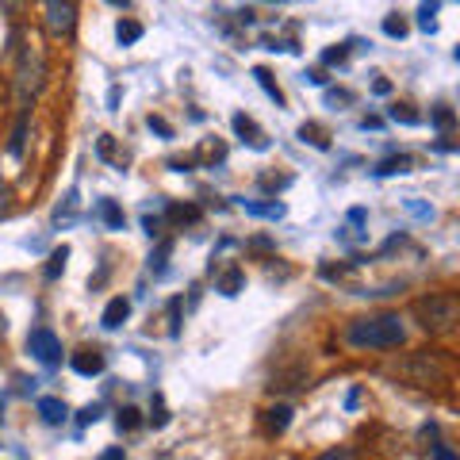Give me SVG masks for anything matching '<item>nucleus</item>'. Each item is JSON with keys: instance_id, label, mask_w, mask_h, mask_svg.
<instances>
[{"instance_id": "1", "label": "nucleus", "mask_w": 460, "mask_h": 460, "mask_svg": "<svg viewBox=\"0 0 460 460\" xmlns=\"http://www.w3.org/2000/svg\"><path fill=\"white\" fill-rule=\"evenodd\" d=\"M402 338H407V330H402V319L392 311L357 319L345 330V341L357 345V349H395V345H402Z\"/></svg>"}, {"instance_id": "2", "label": "nucleus", "mask_w": 460, "mask_h": 460, "mask_svg": "<svg viewBox=\"0 0 460 460\" xmlns=\"http://www.w3.org/2000/svg\"><path fill=\"white\" fill-rule=\"evenodd\" d=\"M42 74H47V62H42V50L35 47V42H27L23 47V54H20V77H16V84H20V100L27 104L39 89H42Z\"/></svg>"}, {"instance_id": "3", "label": "nucleus", "mask_w": 460, "mask_h": 460, "mask_svg": "<svg viewBox=\"0 0 460 460\" xmlns=\"http://www.w3.org/2000/svg\"><path fill=\"white\" fill-rule=\"evenodd\" d=\"M422 314V326L426 330H449L456 323V299L453 296H429V299H419V307H414Z\"/></svg>"}, {"instance_id": "4", "label": "nucleus", "mask_w": 460, "mask_h": 460, "mask_svg": "<svg viewBox=\"0 0 460 460\" xmlns=\"http://www.w3.org/2000/svg\"><path fill=\"white\" fill-rule=\"evenodd\" d=\"M27 349H31L35 361L47 365V368L62 365V341H58V334H54V330H47V326H39V330L27 334Z\"/></svg>"}, {"instance_id": "5", "label": "nucleus", "mask_w": 460, "mask_h": 460, "mask_svg": "<svg viewBox=\"0 0 460 460\" xmlns=\"http://www.w3.org/2000/svg\"><path fill=\"white\" fill-rule=\"evenodd\" d=\"M42 12H47L50 35H74V27H77V4H69V0H47Z\"/></svg>"}, {"instance_id": "6", "label": "nucleus", "mask_w": 460, "mask_h": 460, "mask_svg": "<svg viewBox=\"0 0 460 460\" xmlns=\"http://www.w3.org/2000/svg\"><path fill=\"white\" fill-rule=\"evenodd\" d=\"M74 372L77 376H100V372H104V353L100 349H81V353H74Z\"/></svg>"}, {"instance_id": "7", "label": "nucleus", "mask_w": 460, "mask_h": 460, "mask_svg": "<svg viewBox=\"0 0 460 460\" xmlns=\"http://www.w3.org/2000/svg\"><path fill=\"white\" fill-rule=\"evenodd\" d=\"M234 131H238L242 138H246V142H250V146H253V150H269V138H265L261 131H257V127H253V119H250V115H234Z\"/></svg>"}, {"instance_id": "8", "label": "nucleus", "mask_w": 460, "mask_h": 460, "mask_svg": "<svg viewBox=\"0 0 460 460\" xmlns=\"http://www.w3.org/2000/svg\"><path fill=\"white\" fill-rule=\"evenodd\" d=\"M127 314H131V304H127L123 296H115L111 304L104 307V314H100V323H104L108 330H115V326H123V323H127Z\"/></svg>"}, {"instance_id": "9", "label": "nucleus", "mask_w": 460, "mask_h": 460, "mask_svg": "<svg viewBox=\"0 0 460 460\" xmlns=\"http://www.w3.org/2000/svg\"><path fill=\"white\" fill-rule=\"evenodd\" d=\"M39 414H42V422H50V426H58V422H66V402L62 399H54V395H47V399H39Z\"/></svg>"}, {"instance_id": "10", "label": "nucleus", "mask_w": 460, "mask_h": 460, "mask_svg": "<svg viewBox=\"0 0 460 460\" xmlns=\"http://www.w3.org/2000/svg\"><path fill=\"white\" fill-rule=\"evenodd\" d=\"M96 215H100V219H104V226H111V230H123V208L119 204H115V199H100V204H96Z\"/></svg>"}, {"instance_id": "11", "label": "nucleus", "mask_w": 460, "mask_h": 460, "mask_svg": "<svg viewBox=\"0 0 460 460\" xmlns=\"http://www.w3.org/2000/svg\"><path fill=\"white\" fill-rule=\"evenodd\" d=\"M253 81H257V84H261V89L269 93V100H272V104H277V108H284V93H280V84L272 81V74H269L265 66H257V69H253Z\"/></svg>"}, {"instance_id": "12", "label": "nucleus", "mask_w": 460, "mask_h": 460, "mask_svg": "<svg viewBox=\"0 0 460 460\" xmlns=\"http://www.w3.org/2000/svg\"><path fill=\"white\" fill-rule=\"evenodd\" d=\"M288 422H292V407H272V411H265V426H269V434H284L288 429Z\"/></svg>"}, {"instance_id": "13", "label": "nucleus", "mask_w": 460, "mask_h": 460, "mask_svg": "<svg viewBox=\"0 0 460 460\" xmlns=\"http://www.w3.org/2000/svg\"><path fill=\"white\" fill-rule=\"evenodd\" d=\"M115 39H119L123 47H131V42L142 39V23L138 20H119V23H115Z\"/></svg>"}, {"instance_id": "14", "label": "nucleus", "mask_w": 460, "mask_h": 460, "mask_svg": "<svg viewBox=\"0 0 460 460\" xmlns=\"http://www.w3.org/2000/svg\"><path fill=\"white\" fill-rule=\"evenodd\" d=\"M242 208L250 215H261V219H284V204H253V199H242Z\"/></svg>"}, {"instance_id": "15", "label": "nucleus", "mask_w": 460, "mask_h": 460, "mask_svg": "<svg viewBox=\"0 0 460 460\" xmlns=\"http://www.w3.org/2000/svg\"><path fill=\"white\" fill-rule=\"evenodd\" d=\"M66 257H69V246H58V250L50 253L47 269H42V272H47V280H58V277H62V269H66Z\"/></svg>"}, {"instance_id": "16", "label": "nucleus", "mask_w": 460, "mask_h": 460, "mask_svg": "<svg viewBox=\"0 0 460 460\" xmlns=\"http://www.w3.org/2000/svg\"><path fill=\"white\" fill-rule=\"evenodd\" d=\"M23 138H27V108L20 111V123H16V131H12V142H8V154H12V157L23 154Z\"/></svg>"}, {"instance_id": "17", "label": "nucleus", "mask_w": 460, "mask_h": 460, "mask_svg": "<svg viewBox=\"0 0 460 460\" xmlns=\"http://www.w3.org/2000/svg\"><path fill=\"white\" fill-rule=\"evenodd\" d=\"M407 169H411V157H387L376 172H380V177H387V172H407Z\"/></svg>"}, {"instance_id": "18", "label": "nucleus", "mask_w": 460, "mask_h": 460, "mask_svg": "<svg viewBox=\"0 0 460 460\" xmlns=\"http://www.w3.org/2000/svg\"><path fill=\"white\" fill-rule=\"evenodd\" d=\"M238 288H242V272L230 269L226 277H223V284H219V292H223V296H238Z\"/></svg>"}, {"instance_id": "19", "label": "nucleus", "mask_w": 460, "mask_h": 460, "mask_svg": "<svg viewBox=\"0 0 460 460\" xmlns=\"http://www.w3.org/2000/svg\"><path fill=\"white\" fill-rule=\"evenodd\" d=\"M169 242H162V246H157V253L150 257V269H154V277H162V272H165V257H169Z\"/></svg>"}, {"instance_id": "20", "label": "nucleus", "mask_w": 460, "mask_h": 460, "mask_svg": "<svg viewBox=\"0 0 460 460\" xmlns=\"http://www.w3.org/2000/svg\"><path fill=\"white\" fill-rule=\"evenodd\" d=\"M434 12H438V4H422L419 8V27L422 31H434Z\"/></svg>"}, {"instance_id": "21", "label": "nucleus", "mask_w": 460, "mask_h": 460, "mask_svg": "<svg viewBox=\"0 0 460 460\" xmlns=\"http://www.w3.org/2000/svg\"><path fill=\"white\" fill-rule=\"evenodd\" d=\"M384 35L402 39V35H407V23H402V20H395V16H387V20H384Z\"/></svg>"}, {"instance_id": "22", "label": "nucleus", "mask_w": 460, "mask_h": 460, "mask_svg": "<svg viewBox=\"0 0 460 460\" xmlns=\"http://www.w3.org/2000/svg\"><path fill=\"white\" fill-rule=\"evenodd\" d=\"M314 460H357V453L345 449V445H338V449H326L323 456H314Z\"/></svg>"}, {"instance_id": "23", "label": "nucleus", "mask_w": 460, "mask_h": 460, "mask_svg": "<svg viewBox=\"0 0 460 460\" xmlns=\"http://www.w3.org/2000/svg\"><path fill=\"white\" fill-rule=\"evenodd\" d=\"M115 422H119V429H135V426H138V411H135V407H123Z\"/></svg>"}, {"instance_id": "24", "label": "nucleus", "mask_w": 460, "mask_h": 460, "mask_svg": "<svg viewBox=\"0 0 460 460\" xmlns=\"http://www.w3.org/2000/svg\"><path fill=\"white\" fill-rule=\"evenodd\" d=\"M434 123L441 127V131H449V127L456 123V115H453L449 108H438V111H434Z\"/></svg>"}, {"instance_id": "25", "label": "nucleus", "mask_w": 460, "mask_h": 460, "mask_svg": "<svg viewBox=\"0 0 460 460\" xmlns=\"http://www.w3.org/2000/svg\"><path fill=\"white\" fill-rule=\"evenodd\" d=\"M146 123H150V131H157V135H162V138H172V127H169V123L162 119V115H150V119H146Z\"/></svg>"}, {"instance_id": "26", "label": "nucleus", "mask_w": 460, "mask_h": 460, "mask_svg": "<svg viewBox=\"0 0 460 460\" xmlns=\"http://www.w3.org/2000/svg\"><path fill=\"white\" fill-rule=\"evenodd\" d=\"M392 119H395V123H407V127H414V123H419V115L407 111V108H392Z\"/></svg>"}, {"instance_id": "27", "label": "nucleus", "mask_w": 460, "mask_h": 460, "mask_svg": "<svg viewBox=\"0 0 460 460\" xmlns=\"http://www.w3.org/2000/svg\"><path fill=\"white\" fill-rule=\"evenodd\" d=\"M150 422H154L157 429H162V426L169 422V414H165V407H162V399H154V414H150Z\"/></svg>"}, {"instance_id": "28", "label": "nucleus", "mask_w": 460, "mask_h": 460, "mask_svg": "<svg viewBox=\"0 0 460 460\" xmlns=\"http://www.w3.org/2000/svg\"><path fill=\"white\" fill-rule=\"evenodd\" d=\"M407 208H411L414 215H419V219H429V215H434V211H429L426 204H419V199H407Z\"/></svg>"}, {"instance_id": "29", "label": "nucleus", "mask_w": 460, "mask_h": 460, "mask_svg": "<svg viewBox=\"0 0 460 460\" xmlns=\"http://www.w3.org/2000/svg\"><path fill=\"white\" fill-rule=\"evenodd\" d=\"M8 199H12V192H8L4 177H0V215H8Z\"/></svg>"}, {"instance_id": "30", "label": "nucleus", "mask_w": 460, "mask_h": 460, "mask_svg": "<svg viewBox=\"0 0 460 460\" xmlns=\"http://www.w3.org/2000/svg\"><path fill=\"white\" fill-rule=\"evenodd\" d=\"M434 460H456V453L449 449V445H434Z\"/></svg>"}, {"instance_id": "31", "label": "nucleus", "mask_w": 460, "mask_h": 460, "mask_svg": "<svg viewBox=\"0 0 460 460\" xmlns=\"http://www.w3.org/2000/svg\"><path fill=\"white\" fill-rule=\"evenodd\" d=\"M341 58H345V47H338V50H326V54H323V62H326V66H334V62H341Z\"/></svg>"}, {"instance_id": "32", "label": "nucleus", "mask_w": 460, "mask_h": 460, "mask_svg": "<svg viewBox=\"0 0 460 460\" xmlns=\"http://www.w3.org/2000/svg\"><path fill=\"white\" fill-rule=\"evenodd\" d=\"M100 460H127V453L119 449V445H111V449H104V456H100Z\"/></svg>"}, {"instance_id": "33", "label": "nucleus", "mask_w": 460, "mask_h": 460, "mask_svg": "<svg viewBox=\"0 0 460 460\" xmlns=\"http://www.w3.org/2000/svg\"><path fill=\"white\" fill-rule=\"evenodd\" d=\"M100 419V407H96V402H93V407H84L81 411V422H96Z\"/></svg>"}, {"instance_id": "34", "label": "nucleus", "mask_w": 460, "mask_h": 460, "mask_svg": "<svg viewBox=\"0 0 460 460\" xmlns=\"http://www.w3.org/2000/svg\"><path fill=\"white\" fill-rule=\"evenodd\" d=\"M365 219H368V215H365V208H353V211H349V223H357V226H361Z\"/></svg>"}, {"instance_id": "35", "label": "nucleus", "mask_w": 460, "mask_h": 460, "mask_svg": "<svg viewBox=\"0 0 460 460\" xmlns=\"http://www.w3.org/2000/svg\"><path fill=\"white\" fill-rule=\"evenodd\" d=\"M142 226H146V234L154 238V234H157V226H162V223H157V219H150V215H146V219H142Z\"/></svg>"}, {"instance_id": "36", "label": "nucleus", "mask_w": 460, "mask_h": 460, "mask_svg": "<svg viewBox=\"0 0 460 460\" xmlns=\"http://www.w3.org/2000/svg\"><path fill=\"white\" fill-rule=\"evenodd\" d=\"M372 89H376V96H387V93H392V84H387V81H376Z\"/></svg>"}, {"instance_id": "37", "label": "nucleus", "mask_w": 460, "mask_h": 460, "mask_svg": "<svg viewBox=\"0 0 460 460\" xmlns=\"http://www.w3.org/2000/svg\"><path fill=\"white\" fill-rule=\"evenodd\" d=\"M304 77H307V81H311V84H323V81H326V77H323V74H319V69H311V74H304Z\"/></svg>"}]
</instances>
